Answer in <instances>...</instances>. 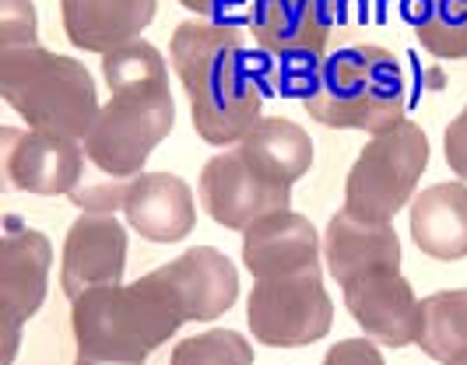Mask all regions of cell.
Instances as JSON below:
<instances>
[{"label":"cell","instance_id":"cell-19","mask_svg":"<svg viewBox=\"0 0 467 365\" xmlns=\"http://www.w3.org/2000/svg\"><path fill=\"white\" fill-rule=\"evenodd\" d=\"M411 239L432 260L467 256V182H436L421 190L408 211Z\"/></svg>","mask_w":467,"mask_h":365},{"label":"cell","instance_id":"cell-8","mask_svg":"<svg viewBox=\"0 0 467 365\" xmlns=\"http://www.w3.org/2000/svg\"><path fill=\"white\" fill-rule=\"evenodd\" d=\"M197 190H201V204L211 214V222L233 228V232H246L254 222L275 211H288L292 204V186L264 180L239 151V144L208 159V165L201 169Z\"/></svg>","mask_w":467,"mask_h":365},{"label":"cell","instance_id":"cell-18","mask_svg":"<svg viewBox=\"0 0 467 365\" xmlns=\"http://www.w3.org/2000/svg\"><path fill=\"white\" fill-rule=\"evenodd\" d=\"M155 11L159 0H60L67 39L99 57L140 39V32L155 22Z\"/></svg>","mask_w":467,"mask_h":365},{"label":"cell","instance_id":"cell-17","mask_svg":"<svg viewBox=\"0 0 467 365\" xmlns=\"http://www.w3.org/2000/svg\"><path fill=\"white\" fill-rule=\"evenodd\" d=\"M320 264V235L309 218L275 211L243 232V267L254 277H281Z\"/></svg>","mask_w":467,"mask_h":365},{"label":"cell","instance_id":"cell-9","mask_svg":"<svg viewBox=\"0 0 467 365\" xmlns=\"http://www.w3.org/2000/svg\"><path fill=\"white\" fill-rule=\"evenodd\" d=\"M4 180L11 190L39 193V197H70V190L81 182L85 151L81 141H70L47 130H18L4 127Z\"/></svg>","mask_w":467,"mask_h":365},{"label":"cell","instance_id":"cell-6","mask_svg":"<svg viewBox=\"0 0 467 365\" xmlns=\"http://www.w3.org/2000/svg\"><path fill=\"white\" fill-rule=\"evenodd\" d=\"M429 169V137L415 120L373 134L345 180V211L366 222H394Z\"/></svg>","mask_w":467,"mask_h":365},{"label":"cell","instance_id":"cell-13","mask_svg":"<svg viewBox=\"0 0 467 365\" xmlns=\"http://www.w3.org/2000/svg\"><path fill=\"white\" fill-rule=\"evenodd\" d=\"M7 235L0 243V302L4 323L22 327L36 317L47 302L53 246L47 232L22 225L18 218H7Z\"/></svg>","mask_w":467,"mask_h":365},{"label":"cell","instance_id":"cell-27","mask_svg":"<svg viewBox=\"0 0 467 365\" xmlns=\"http://www.w3.org/2000/svg\"><path fill=\"white\" fill-rule=\"evenodd\" d=\"M320 365H387L383 362V351L376 348V341H369L366 334L362 338H345L330 348Z\"/></svg>","mask_w":467,"mask_h":365},{"label":"cell","instance_id":"cell-20","mask_svg":"<svg viewBox=\"0 0 467 365\" xmlns=\"http://www.w3.org/2000/svg\"><path fill=\"white\" fill-rule=\"evenodd\" d=\"M239 151L264 180L292 186L313 165V141L299 123L285 116H260L239 141Z\"/></svg>","mask_w":467,"mask_h":365},{"label":"cell","instance_id":"cell-28","mask_svg":"<svg viewBox=\"0 0 467 365\" xmlns=\"http://www.w3.org/2000/svg\"><path fill=\"white\" fill-rule=\"evenodd\" d=\"M443 151H446V165L467 182V106L450 120L443 137Z\"/></svg>","mask_w":467,"mask_h":365},{"label":"cell","instance_id":"cell-14","mask_svg":"<svg viewBox=\"0 0 467 365\" xmlns=\"http://www.w3.org/2000/svg\"><path fill=\"white\" fill-rule=\"evenodd\" d=\"M330 28L334 22L309 0H254L250 32L260 49L275 53L285 64L320 68Z\"/></svg>","mask_w":467,"mask_h":365},{"label":"cell","instance_id":"cell-10","mask_svg":"<svg viewBox=\"0 0 467 365\" xmlns=\"http://www.w3.org/2000/svg\"><path fill=\"white\" fill-rule=\"evenodd\" d=\"M151 274L187 323L190 319L211 323V319L225 317L239 298V271L214 246H193L172 264L155 267Z\"/></svg>","mask_w":467,"mask_h":365},{"label":"cell","instance_id":"cell-5","mask_svg":"<svg viewBox=\"0 0 467 365\" xmlns=\"http://www.w3.org/2000/svg\"><path fill=\"white\" fill-rule=\"evenodd\" d=\"M0 95L32 130L70 141L88 134L102 110L88 68L47 46L0 49Z\"/></svg>","mask_w":467,"mask_h":365},{"label":"cell","instance_id":"cell-24","mask_svg":"<svg viewBox=\"0 0 467 365\" xmlns=\"http://www.w3.org/2000/svg\"><path fill=\"white\" fill-rule=\"evenodd\" d=\"M169 365H254V344L235 330H204L172 348Z\"/></svg>","mask_w":467,"mask_h":365},{"label":"cell","instance_id":"cell-26","mask_svg":"<svg viewBox=\"0 0 467 365\" xmlns=\"http://www.w3.org/2000/svg\"><path fill=\"white\" fill-rule=\"evenodd\" d=\"M187 11H193L197 18L218 25H235L239 18L250 22L254 15V0H180Z\"/></svg>","mask_w":467,"mask_h":365},{"label":"cell","instance_id":"cell-21","mask_svg":"<svg viewBox=\"0 0 467 365\" xmlns=\"http://www.w3.org/2000/svg\"><path fill=\"white\" fill-rule=\"evenodd\" d=\"M440 365H467V288H450L421 298L419 341Z\"/></svg>","mask_w":467,"mask_h":365},{"label":"cell","instance_id":"cell-30","mask_svg":"<svg viewBox=\"0 0 467 365\" xmlns=\"http://www.w3.org/2000/svg\"><path fill=\"white\" fill-rule=\"evenodd\" d=\"M74 365H144V362H106V359H88V355H78Z\"/></svg>","mask_w":467,"mask_h":365},{"label":"cell","instance_id":"cell-25","mask_svg":"<svg viewBox=\"0 0 467 365\" xmlns=\"http://www.w3.org/2000/svg\"><path fill=\"white\" fill-rule=\"evenodd\" d=\"M39 46V18L32 0H0V49Z\"/></svg>","mask_w":467,"mask_h":365},{"label":"cell","instance_id":"cell-16","mask_svg":"<svg viewBox=\"0 0 467 365\" xmlns=\"http://www.w3.org/2000/svg\"><path fill=\"white\" fill-rule=\"evenodd\" d=\"M123 218L148 243H180L197 225L193 190L172 172H144L123 197Z\"/></svg>","mask_w":467,"mask_h":365},{"label":"cell","instance_id":"cell-7","mask_svg":"<svg viewBox=\"0 0 467 365\" xmlns=\"http://www.w3.org/2000/svg\"><path fill=\"white\" fill-rule=\"evenodd\" d=\"M246 323L267 348H306L327 338L334 302L324 288L320 264L254 281V292L246 296Z\"/></svg>","mask_w":467,"mask_h":365},{"label":"cell","instance_id":"cell-22","mask_svg":"<svg viewBox=\"0 0 467 365\" xmlns=\"http://www.w3.org/2000/svg\"><path fill=\"white\" fill-rule=\"evenodd\" d=\"M102 81L109 95H169L165 57L144 39L117 46L102 57Z\"/></svg>","mask_w":467,"mask_h":365},{"label":"cell","instance_id":"cell-2","mask_svg":"<svg viewBox=\"0 0 467 365\" xmlns=\"http://www.w3.org/2000/svg\"><path fill=\"white\" fill-rule=\"evenodd\" d=\"M176 127V99L169 95H113L92 130L81 137L85 172L70 190L81 211H123L130 182L144 176V162Z\"/></svg>","mask_w":467,"mask_h":365},{"label":"cell","instance_id":"cell-29","mask_svg":"<svg viewBox=\"0 0 467 365\" xmlns=\"http://www.w3.org/2000/svg\"><path fill=\"white\" fill-rule=\"evenodd\" d=\"M309 4H317V7H320V11L327 15L330 22H337L341 15H348L351 4H355V0H309Z\"/></svg>","mask_w":467,"mask_h":365},{"label":"cell","instance_id":"cell-23","mask_svg":"<svg viewBox=\"0 0 467 365\" xmlns=\"http://www.w3.org/2000/svg\"><path fill=\"white\" fill-rule=\"evenodd\" d=\"M421 49L443 60H467V0H432L415 25Z\"/></svg>","mask_w":467,"mask_h":365},{"label":"cell","instance_id":"cell-3","mask_svg":"<svg viewBox=\"0 0 467 365\" xmlns=\"http://www.w3.org/2000/svg\"><path fill=\"white\" fill-rule=\"evenodd\" d=\"M303 106L330 130L383 134L404 123L408 89L394 53L383 46L351 43L324 57L309 74Z\"/></svg>","mask_w":467,"mask_h":365},{"label":"cell","instance_id":"cell-12","mask_svg":"<svg viewBox=\"0 0 467 365\" xmlns=\"http://www.w3.org/2000/svg\"><path fill=\"white\" fill-rule=\"evenodd\" d=\"M345 306L369 341L408 348L419 341L421 302L400 271H376L341 288Z\"/></svg>","mask_w":467,"mask_h":365},{"label":"cell","instance_id":"cell-15","mask_svg":"<svg viewBox=\"0 0 467 365\" xmlns=\"http://www.w3.org/2000/svg\"><path fill=\"white\" fill-rule=\"evenodd\" d=\"M324 260L330 277L345 288L376 271H400V239L390 222H366L345 207L327 222Z\"/></svg>","mask_w":467,"mask_h":365},{"label":"cell","instance_id":"cell-4","mask_svg":"<svg viewBox=\"0 0 467 365\" xmlns=\"http://www.w3.org/2000/svg\"><path fill=\"white\" fill-rule=\"evenodd\" d=\"M187 319L148 271L130 285L92 288L70 302V334L78 355L106 362H148Z\"/></svg>","mask_w":467,"mask_h":365},{"label":"cell","instance_id":"cell-11","mask_svg":"<svg viewBox=\"0 0 467 365\" xmlns=\"http://www.w3.org/2000/svg\"><path fill=\"white\" fill-rule=\"evenodd\" d=\"M123 267H127V228L117 214H99L85 211L64 239V256H60V288L74 302L78 296L106 288V285H123Z\"/></svg>","mask_w":467,"mask_h":365},{"label":"cell","instance_id":"cell-1","mask_svg":"<svg viewBox=\"0 0 467 365\" xmlns=\"http://www.w3.org/2000/svg\"><path fill=\"white\" fill-rule=\"evenodd\" d=\"M169 57L190 95L197 137L214 148L239 144L264 110L246 36L235 25L190 18L172 32Z\"/></svg>","mask_w":467,"mask_h":365}]
</instances>
